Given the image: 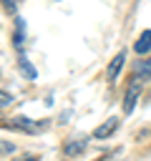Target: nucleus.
I'll use <instances>...</instances> for the list:
<instances>
[{
	"mask_svg": "<svg viewBox=\"0 0 151 161\" xmlns=\"http://www.w3.org/2000/svg\"><path fill=\"white\" fill-rule=\"evenodd\" d=\"M13 103V96L8 91H0V106H10Z\"/></svg>",
	"mask_w": 151,
	"mask_h": 161,
	"instance_id": "nucleus-9",
	"label": "nucleus"
},
{
	"mask_svg": "<svg viewBox=\"0 0 151 161\" xmlns=\"http://www.w3.org/2000/svg\"><path fill=\"white\" fill-rule=\"evenodd\" d=\"M138 93H141V86H138V83H133V88H128V93H126V101H123V113H131V111L136 108V98H138Z\"/></svg>",
	"mask_w": 151,
	"mask_h": 161,
	"instance_id": "nucleus-4",
	"label": "nucleus"
},
{
	"mask_svg": "<svg viewBox=\"0 0 151 161\" xmlns=\"http://www.w3.org/2000/svg\"><path fill=\"white\" fill-rule=\"evenodd\" d=\"M83 151H86V141H83V138L68 141V143L63 146V156H78V153H83Z\"/></svg>",
	"mask_w": 151,
	"mask_h": 161,
	"instance_id": "nucleus-5",
	"label": "nucleus"
},
{
	"mask_svg": "<svg viewBox=\"0 0 151 161\" xmlns=\"http://www.w3.org/2000/svg\"><path fill=\"white\" fill-rule=\"evenodd\" d=\"M15 161H38V156H20V158H15Z\"/></svg>",
	"mask_w": 151,
	"mask_h": 161,
	"instance_id": "nucleus-12",
	"label": "nucleus"
},
{
	"mask_svg": "<svg viewBox=\"0 0 151 161\" xmlns=\"http://www.w3.org/2000/svg\"><path fill=\"white\" fill-rule=\"evenodd\" d=\"M123 60H126V50H118V53H116V58H113V60H111V65H108V78H111V80L118 75V70H121Z\"/></svg>",
	"mask_w": 151,
	"mask_h": 161,
	"instance_id": "nucleus-6",
	"label": "nucleus"
},
{
	"mask_svg": "<svg viewBox=\"0 0 151 161\" xmlns=\"http://www.w3.org/2000/svg\"><path fill=\"white\" fill-rule=\"evenodd\" d=\"M18 65H20V73H23L25 78H30V80H35V78H38V70H35V68H33V65H30V63H28V60L23 58V55H20Z\"/></svg>",
	"mask_w": 151,
	"mask_h": 161,
	"instance_id": "nucleus-7",
	"label": "nucleus"
},
{
	"mask_svg": "<svg viewBox=\"0 0 151 161\" xmlns=\"http://www.w3.org/2000/svg\"><path fill=\"white\" fill-rule=\"evenodd\" d=\"M13 126H15V128H20V131H38V128H40V126L30 123V118H23V116L13 118Z\"/></svg>",
	"mask_w": 151,
	"mask_h": 161,
	"instance_id": "nucleus-8",
	"label": "nucleus"
},
{
	"mask_svg": "<svg viewBox=\"0 0 151 161\" xmlns=\"http://www.w3.org/2000/svg\"><path fill=\"white\" fill-rule=\"evenodd\" d=\"M116 128H118V118H113V116H111V118H106V121L93 131V138H108Z\"/></svg>",
	"mask_w": 151,
	"mask_h": 161,
	"instance_id": "nucleus-2",
	"label": "nucleus"
},
{
	"mask_svg": "<svg viewBox=\"0 0 151 161\" xmlns=\"http://www.w3.org/2000/svg\"><path fill=\"white\" fill-rule=\"evenodd\" d=\"M13 151V143H0V153H10Z\"/></svg>",
	"mask_w": 151,
	"mask_h": 161,
	"instance_id": "nucleus-10",
	"label": "nucleus"
},
{
	"mask_svg": "<svg viewBox=\"0 0 151 161\" xmlns=\"http://www.w3.org/2000/svg\"><path fill=\"white\" fill-rule=\"evenodd\" d=\"M5 10H10V13H13V10H15V3H13V0H5Z\"/></svg>",
	"mask_w": 151,
	"mask_h": 161,
	"instance_id": "nucleus-11",
	"label": "nucleus"
},
{
	"mask_svg": "<svg viewBox=\"0 0 151 161\" xmlns=\"http://www.w3.org/2000/svg\"><path fill=\"white\" fill-rule=\"evenodd\" d=\"M148 50H151V30H143V33L138 35V40L133 43V53L143 55V53H148Z\"/></svg>",
	"mask_w": 151,
	"mask_h": 161,
	"instance_id": "nucleus-3",
	"label": "nucleus"
},
{
	"mask_svg": "<svg viewBox=\"0 0 151 161\" xmlns=\"http://www.w3.org/2000/svg\"><path fill=\"white\" fill-rule=\"evenodd\" d=\"M133 78H136L138 86H141L146 78H151V58H146V60H136V63H133Z\"/></svg>",
	"mask_w": 151,
	"mask_h": 161,
	"instance_id": "nucleus-1",
	"label": "nucleus"
}]
</instances>
